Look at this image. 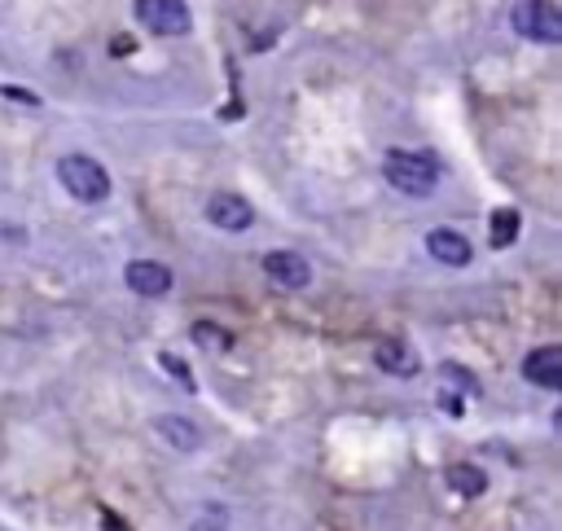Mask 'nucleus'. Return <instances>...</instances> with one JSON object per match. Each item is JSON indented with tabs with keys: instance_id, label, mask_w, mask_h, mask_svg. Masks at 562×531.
Listing matches in <instances>:
<instances>
[{
	"instance_id": "1",
	"label": "nucleus",
	"mask_w": 562,
	"mask_h": 531,
	"mask_svg": "<svg viewBox=\"0 0 562 531\" xmlns=\"http://www.w3.org/2000/svg\"><path fill=\"white\" fill-rule=\"evenodd\" d=\"M382 176L400 193H430L439 184V162L430 154H417V149H386Z\"/></svg>"
},
{
	"instance_id": "2",
	"label": "nucleus",
	"mask_w": 562,
	"mask_h": 531,
	"mask_svg": "<svg viewBox=\"0 0 562 531\" xmlns=\"http://www.w3.org/2000/svg\"><path fill=\"white\" fill-rule=\"evenodd\" d=\"M57 180H61V189H66L75 202H105V197H110V176H105V167H101L97 158H88V154H66V158L57 162Z\"/></svg>"
},
{
	"instance_id": "3",
	"label": "nucleus",
	"mask_w": 562,
	"mask_h": 531,
	"mask_svg": "<svg viewBox=\"0 0 562 531\" xmlns=\"http://www.w3.org/2000/svg\"><path fill=\"white\" fill-rule=\"evenodd\" d=\"M509 22H514L518 35H527L536 44H558L562 39V9L553 0H522V4H514Z\"/></svg>"
},
{
	"instance_id": "4",
	"label": "nucleus",
	"mask_w": 562,
	"mask_h": 531,
	"mask_svg": "<svg viewBox=\"0 0 562 531\" xmlns=\"http://www.w3.org/2000/svg\"><path fill=\"white\" fill-rule=\"evenodd\" d=\"M132 13H136V22L149 26L154 35H184V31L193 26V13H189L184 0H136Z\"/></svg>"
},
{
	"instance_id": "5",
	"label": "nucleus",
	"mask_w": 562,
	"mask_h": 531,
	"mask_svg": "<svg viewBox=\"0 0 562 531\" xmlns=\"http://www.w3.org/2000/svg\"><path fill=\"white\" fill-rule=\"evenodd\" d=\"M263 272L281 290H303L312 281V263L303 255H294V250H268L263 255Z\"/></svg>"
},
{
	"instance_id": "6",
	"label": "nucleus",
	"mask_w": 562,
	"mask_h": 531,
	"mask_svg": "<svg viewBox=\"0 0 562 531\" xmlns=\"http://www.w3.org/2000/svg\"><path fill=\"white\" fill-rule=\"evenodd\" d=\"M206 219H211L215 228H224V233H241V228H250L255 206H250L241 193H211V202H206Z\"/></svg>"
},
{
	"instance_id": "7",
	"label": "nucleus",
	"mask_w": 562,
	"mask_h": 531,
	"mask_svg": "<svg viewBox=\"0 0 562 531\" xmlns=\"http://www.w3.org/2000/svg\"><path fill=\"white\" fill-rule=\"evenodd\" d=\"M522 377L536 382V386H544V391H558V386H562V347L544 342V347L527 351V360H522Z\"/></svg>"
},
{
	"instance_id": "8",
	"label": "nucleus",
	"mask_w": 562,
	"mask_h": 531,
	"mask_svg": "<svg viewBox=\"0 0 562 531\" xmlns=\"http://www.w3.org/2000/svg\"><path fill=\"white\" fill-rule=\"evenodd\" d=\"M123 276H127V285H132L140 298H158V294L171 290V268L158 263V259H132Z\"/></svg>"
},
{
	"instance_id": "9",
	"label": "nucleus",
	"mask_w": 562,
	"mask_h": 531,
	"mask_svg": "<svg viewBox=\"0 0 562 531\" xmlns=\"http://www.w3.org/2000/svg\"><path fill=\"white\" fill-rule=\"evenodd\" d=\"M373 364H378V369H386L391 377H413V373L422 369L417 351H413L408 342H400V338H382V342L373 347Z\"/></svg>"
},
{
	"instance_id": "10",
	"label": "nucleus",
	"mask_w": 562,
	"mask_h": 531,
	"mask_svg": "<svg viewBox=\"0 0 562 531\" xmlns=\"http://www.w3.org/2000/svg\"><path fill=\"white\" fill-rule=\"evenodd\" d=\"M426 250H430L439 263H448V268L470 263V241H465V233H457V228H430V233H426Z\"/></svg>"
},
{
	"instance_id": "11",
	"label": "nucleus",
	"mask_w": 562,
	"mask_h": 531,
	"mask_svg": "<svg viewBox=\"0 0 562 531\" xmlns=\"http://www.w3.org/2000/svg\"><path fill=\"white\" fill-rule=\"evenodd\" d=\"M514 237H518V211H509V206L492 211L487 215V241L492 246H509Z\"/></svg>"
},
{
	"instance_id": "12",
	"label": "nucleus",
	"mask_w": 562,
	"mask_h": 531,
	"mask_svg": "<svg viewBox=\"0 0 562 531\" xmlns=\"http://www.w3.org/2000/svg\"><path fill=\"white\" fill-rule=\"evenodd\" d=\"M448 483H452V492H461V496H483L487 474H483L479 465H452V470H448Z\"/></svg>"
},
{
	"instance_id": "13",
	"label": "nucleus",
	"mask_w": 562,
	"mask_h": 531,
	"mask_svg": "<svg viewBox=\"0 0 562 531\" xmlns=\"http://www.w3.org/2000/svg\"><path fill=\"white\" fill-rule=\"evenodd\" d=\"M193 342H198V347H206V351H228V347H233L228 329L206 325V320H198V325H193Z\"/></svg>"
},
{
	"instance_id": "14",
	"label": "nucleus",
	"mask_w": 562,
	"mask_h": 531,
	"mask_svg": "<svg viewBox=\"0 0 562 531\" xmlns=\"http://www.w3.org/2000/svg\"><path fill=\"white\" fill-rule=\"evenodd\" d=\"M158 430H162L171 443H180V448H198V430H193L189 421H171V417H162Z\"/></svg>"
},
{
	"instance_id": "15",
	"label": "nucleus",
	"mask_w": 562,
	"mask_h": 531,
	"mask_svg": "<svg viewBox=\"0 0 562 531\" xmlns=\"http://www.w3.org/2000/svg\"><path fill=\"white\" fill-rule=\"evenodd\" d=\"M101 527H105V531H132V527H127V522H123L114 509H101Z\"/></svg>"
},
{
	"instance_id": "16",
	"label": "nucleus",
	"mask_w": 562,
	"mask_h": 531,
	"mask_svg": "<svg viewBox=\"0 0 562 531\" xmlns=\"http://www.w3.org/2000/svg\"><path fill=\"white\" fill-rule=\"evenodd\" d=\"M162 364H167V369H171V373H176V377H180L184 386H193V377H189V369H184V364H180L176 355H162Z\"/></svg>"
},
{
	"instance_id": "17",
	"label": "nucleus",
	"mask_w": 562,
	"mask_h": 531,
	"mask_svg": "<svg viewBox=\"0 0 562 531\" xmlns=\"http://www.w3.org/2000/svg\"><path fill=\"white\" fill-rule=\"evenodd\" d=\"M193 531H211V527H206V522H198V527H193Z\"/></svg>"
}]
</instances>
